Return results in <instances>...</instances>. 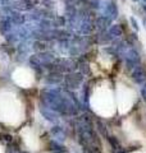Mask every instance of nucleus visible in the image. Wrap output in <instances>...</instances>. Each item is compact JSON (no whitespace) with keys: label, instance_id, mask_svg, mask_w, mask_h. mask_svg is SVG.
<instances>
[{"label":"nucleus","instance_id":"nucleus-1","mask_svg":"<svg viewBox=\"0 0 146 153\" xmlns=\"http://www.w3.org/2000/svg\"><path fill=\"white\" fill-rule=\"evenodd\" d=\"M23 117V105L17 96L8 91H0V121L8 125H19Z\"/></svg>","mask_w":146,"mask_h":153},{"label":"nucleus","instance_id":"nucleus-2","mask_svg":"<svg viewBox=\"0 0 146 153\" xmlns=\"http://www.w3.org/2000/svg\"><path fill=\"white\" fill-rule=\"evenodd\" d=\"M91 107L97 115L103 117H110L114 115L117 103L113 91L109 88V84L104 83L94 91L91 96Z\"/></svg>","mask_w":146,"mask_h":153},{"label":"nucleus","instance_id":"nucleus-3","mask_svg":"<svg viewBox=\"0 0 146 153\" xmlns=\"http://www.w3.org/2000/svg\"><path fill=\"white\" fill-rule=\"evenodd\" d=\"M135 100H136V93L129 87H127L124 84L117 85L115 103H117V108H118V111L120 114L128 112L131 107L133 106Z\"/></svg>","mask_w":146,"mask_h":153},{"label":"nucleus","instance_id":"nucleus-4","mask_svg":"<svg viewBox=\"0 0 146 153\" xmlns=\"http://www.w3.org/2000/svg\"><path fill=\"white\" fill-rule=\"evenodd\" d=\"M12 76H13L14 83H16L17 85H19V87H22V88H30L33 84V82H35L33 73L30 69L23 68V66L17 68L16 70H14Z\"/></svg>","mask_w":146,"mask_h":153},{"label":"nucleus","instance_id":"nucleus-5","mask_svg":"<svg viewBox=\"0 0 146 153\" xmlns=\"http://www.w3.org/2000/svg\"><path fill=\"white\" fill-rule=\"evenodd\" d=\"M21 137L23 139L24 146L27 147L28 151L31 152H36L40 149V138H38V133L32 128H24L21 131Z\"/></svg>","mask_w":146,"mask_h":153},{"label":"nucleus","instance_id":"nucleus-6","mask_svg":"<svg viewBox=\"0 0 146 153\" xmlns=\"http://www.w3.org/2000/svg\"><path fill=\"white\" fill-rule=\"evenodd\" d=\"M0 153H4V151H3V147L0 146Z\"/></svg>","mask_w":146,"mask_h":153},{"label":"nucleus","instance_id":"nucleus-7","mask_svg":"<svg viewBox=\"0 0 146 153\" xmlns=\"http://www.w3.org/2000/svg\"><path fill=\"white\" fill-rule=\"evenodd\" d=\"M136 153H140V152H136Z\"/></svg>","mask_w":146,"mask_h":153}]
</instances>
